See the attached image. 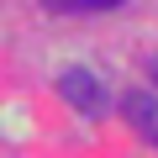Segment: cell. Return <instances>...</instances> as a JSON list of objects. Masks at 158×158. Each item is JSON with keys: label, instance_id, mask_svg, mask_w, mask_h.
Segmentation results:
<instances>
[{"label": "cell", "instance_id": "cell-1", "mask_svg": "<svg viewBox=\"0 0 158 158\" xmlns=\"http://www.w3.org/2000/svg\"><path fill=\"white\" fill-rule=\"evenodd\" d=\"M58 95L74 106V111H85V116H100L106 111V90H100V79L90 69H63L58 74Z\"/></svg>", "mask_w": 158, "mask_h": 158}, {"label": "cell", "instance_id": "cell-2", "mask_svg": "<svg viewBox=\"0 0 158 158\" xmlns=\"http://www.w3.org/2000/svg\"><path fill=\"white\" fill-rule=\"evenodd\" d=\"M121 116L148 137V142H158V100L153 95H142V90H132L127 100H121Z\"/></svg>", "mask_w": 158, "mask_h": 158}, {"label": "cell", "instance_id": "cell-4", "mask_svg": "<svg viewBox=\"0 0 158 158\" xmlns=\"http://www.w3.org/2000/svg\"><path fill=\"white\" fill-rule=\"evenodd\" d=\"M148 74H153V85H158V58H148Z\"/></svg>", "mask_w": 158, "mask_h": 158}, {"label": "cell", "instance_id": "cell-3", "mask_svg": "<svg viewBox=\"0 0 158 158\" xmlns=\"http://www.w3.org/2000/svg\"><path fill=\"white\" fill-rule=\"evenodd\" d=\"M53 16H100V11H116L127 0H42Z\"/></svg>", "mask_w": 158, "mask_h": 158}]
</instances>
